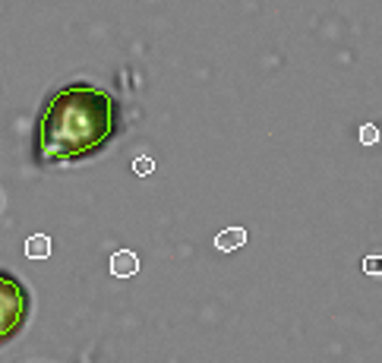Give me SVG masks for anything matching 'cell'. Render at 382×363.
<instances>
[{"instance_id":"5","label":"cell","mask_w":382,"mask_h":363,"mask_svg":"<svg viewBox=\"0 0 382 363\" xmlns=\"http://www.w3.org/2000/svg\"><path fill=\"white\" fill-rule=\"evenodd\" d=\"M215 243H218V250H237V247H244L246 243V231L244 228H228V231H221L218 237H215Z\"/></svg>"},{"instance_id":"1","label":"cell","mask_w":382,"mask_h":363,"mask_svg":"<svg viewBox=\"0 0 382 363\" xmlns=\"http://www.w3.org/2000/svg\"><path fill=\"white\" fill-rule=\"evenodd\" d=\"M117 130V101L111 92L73 83L51 95L38 120V155L48 165L76 161L101 149Z\"/></svg>"},{"instance_id":"2","label":"cell","mask_w":382,"mask_h":363,"mask_svg":"<svg viewBox=\"0 0 382 363\" xmlns=\"http://www.w3.org/2000/svg\"><path fill=\"white\" fill-rule=\"evenodd\" d=\"M29 316V291L13 275L0 272V345L13 338Z\"/></svg>"},{"instance_id":"8","label":"cell","mask_w":382,"mask_h":363,"mask_svg":"<svg viewBox=\"0 0 382 363\" xmlns=\"http://www.w3.org/2000/svg\"><path fill=\"white\" fill-rule=\"evenodd\" d=\"M364 139H366V142H373V139H376V130H373V126H366V130H364Z\"/></svg>"},{"instance_id":"4","label":"cell","mask_w":382,"mask_h":363,"mask_svg":"<svg viewBox=\"0 0 382 363\" xmlns=\"http://www.w3.org/2000/svg\"><path fill=\"white\" fill-rule=\"evenodd\" d=\"M25 256L29 259H48L51 256V240L44 234H32L25 240Z\"/></svg>"},{"instance_id":"6","label":"cell","mask_w":382,"mask_h":363,"mask_svg":"<svg viewBox=\"0 0 382 363\" xmlns=\"http://www.w3.org/2000/svg\"><path fill=\"white\" fill-rule=\"evenodd\" d=\"M152 167H155V161H152V158H146V155L133 161V171H136L139 177H149V174H152Z\"/></svg>"},{"instance_id":"3","label":"cell","mask_w":382,"mask_h":363,"mask_svg":"<svg viewBox=\"0 0 382 363\" xmlns=\"http://www.w3.org/2000/svg\"><path fill=\"white\" fill-rule=\"evenodd\" d=\"M111 272L117 275V278H130V275L139 272V259L133 250H117L114 256H111Z\"/></svg>"},{"instance_id":"7","label":"cell","mask_w":382,"mask_h":363,"mask_svg":"<svg viewBox=\"0 0 382 363\" xmlns=\"http://www.w3.org/2000/svg\"><path fill=\"white\" fill-rule=\"evenodd\" d=\"M364 269H366V272H370V275H379V272H382V259L370 256V259H366V263H364Z\"/></svg>"}]
</instances>
